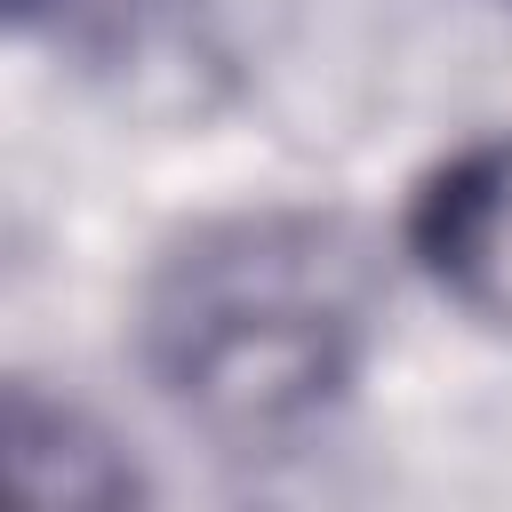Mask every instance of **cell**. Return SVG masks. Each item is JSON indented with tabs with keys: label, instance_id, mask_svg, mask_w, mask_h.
I'll list each match as a JSON object with an SVG mask.
<instances>
[{
	"label": "cell",
	"instance_id": "277c9868",
	"mask_svg": "<svg viewBox=\"0 0 512 512\" xmlns=\"http://www.w3.org/2000/svg\"><path fill=\"white\" fill-rule=\"evenodd\" d=\"M8 32L64 56V64H136L144 48H160L168 32H184L200 16V0H0Z\"/></svg>",
	"mask_w": 512,
	"mask_h": 512
},
{
	"label": "cell",
	"instance_id": "3957f363",
	"mask_svg": "<svg viewBox=\"0 0 512 512\" xmlns=\"http://www.w3.org/2000/svg\"><path fill=\"white\" fill-rule=\"evenodd\" d=\"M0 456H8V488L32 504H64V512H112L152 496L136 448L72 392H48L40 376H8L0 400Z\"/></svg>",
	"mask_w": 512,
	"mask_h": 512
},
{
	"label": "cell",
	"instance_id": "6da1fadb",
	"mask_svg": "<svg viewBox=\"0 0 512 512\" xmlns=\"http://www.w3.org/2000/svg\"><path fill=\"white\" fill-rule=\"evenodd\" d=\"M384 256L392 240L328 200L200 216L152 248L128 296V360L216 456L304 448L376 360Z\"/></svg>",
	"mask_w": 512,
	"mask_h": 512
},
{
	"label": "cell",
	"instance_id": "7a4b0ae2",
	"mask_svg": "<svg viewBox=\"0 0 512 512\" xmlns=\"http://www.w3.org/2000/svg\"><path fill=\"white\" fill-rule=\"evenodd\" d=\"M392 264L464 328L512 344V128L448 144L392 216Z\"/></svg>",
	"mask_w": 512,
	"mask_h": 512
}]
</instances>
